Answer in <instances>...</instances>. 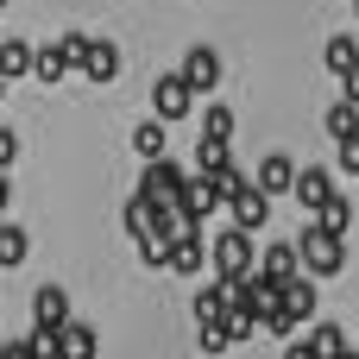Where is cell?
<instances>
[{
  "instance_id": "30",
  "label": "cell",
  "mask_w": 359,
  "mask_h": 359,
  "mask_svg": "<svg viewBox=\"0 0 359 359\" xmlns=\"http://www.w3.org/2000/svg\"><path fill=\"white\" fill-rule=\"evenodd\" d=\"M334 164H341V170H359V139H347V145H334Z\"/></svg>"
},
{
  "instance_id": "22",
  "label": "cell",
  "mask_w": 359,
  "mask_h": 359,
  "mask_svg": "<svg viewBox=\"0 0 359 359\" xmlns=\"http://www.w3.org/2000/svg\"><path fill=\"white\" fill-rule=\"evenodd\" d=\"M309 347H316L322 359H341V353H347V334H341V322H316V328H309Z\"/></svg>"
},
{
  "instance_id": "10",
  "label": "cell",
  "mask_w": 359,
  "mask_h": 359,
  "mask_svg": "<svg viewBox=\"0 0 359 359\" xmlns=\"http://www.w3.org/2000/svg\"><path fill=\"white\" fill-rule=\"evenodd\" d=\"M63 322H76V316H69V290H63V284H44V290L32 297V328H63Z\"/></svg>"
},
{
  "instance_id": "37",
  "label": "cell",
  "mask_w": 359,
  "mask_h": 359,
  "mask_svg": "<svg viewBox=\"0 0 359 359\" xmlns=\"http://www.w3.org/2000/svg\"><path fill=\"white\" fill-rule=\"evenodd\" d=\"M0 6H6V0H0Z\"/></svg>"
},
{
  "instance_id": "29",
  "label": "cell",
  "mask_w": 359,
  "mask_h": 359,
  "mask_svg": "<svg viewBox=\"0 0 359 359\" xmlns=\"http://www.w3.org/2000/svg\"><path fill=\"white\" fill-rule=\"evenodd\" d=\"M13 158H19V133L0 126V170H13Z\"/></svg>"
},
{
  "instance_id": "25",
  "label": "cell",
  "mask_w": 359,
  "mask_h": 359,
  "mask_svg": "<svg viewBox=\"0 0 359 359\" xmlns=\"http://www.w3.org/2000/svg\"><path fill=\"white\" fill-rule=\"evenodd\" d=\"M316 221H322L328 233H347V227H353V202H347V196H334V202H328V208H322Z\"/></svg>"
},
{
  "instance_id": "31",
  "label": "cell",
  "mask_w": 359,
  "mask_h": 359,
  "mask_svg": "<svg viewBox=\"0 0 359 359\" xmlns=\"http://www.w3.org/2000/svg\"><path fill=\"white\" fill-rule=\"evenodd\" d=\"M334 82H341V101H353V107H359V63L347 69V76H334Z\"/></svg>"
},
{
  "instance_id": "20",
  "label": "cell",
  "mask_w": 359,
  "mask_h": 359,
  "mask_svg": "<svg viewBox=\"0 0 359 359\" xmlns=\"http://www.w3.org/2000/svg\"><path fill=\"white\" fill-rule=\"evenodd\" d=\"M25 252H32V240H25V227H19V221H0V271H13V265H25Z\"/></svg>"
},
{
  "instance_id": "36",
  "label": "cell",
  "mask_w": 359,
  "mask_h": 359,
  "mask_svg": "<svg viewBox=\"0 0 359 359\" xmlns=\"http://www.w3.org/2000/svg\"><path fill=\"white\" fill-rule=\"evenodd\" d=\"M0 95H6V82H0Z\"/></svg>"
},
{
  "instance_id": "7",
  "label": "cell",
  "mask_w": 359,
  "mask_h": 359,
  "mask_svg": "<svg viewBox=\"0 0 359 359\" xmlns=\"http://www.w3.org/2000/svg\"><path fill=\"white\" fill-rule=\"evenodd\" d=\"M290 196H297L309 215H322L341 189H334V170H303V164H297V189H290Z\"/></svg>"
},
{
  "instance_id": "14",
  "label": "cell",
  "mask_w": 359,
  "mask_h": 359,
  "mask_svg": "<svg viewBox=\"0 0 359 359\" xmlns=\"http://www.w3.org/2000/svg\"><path fill=\"white\" fill-rule=\"evenodd\" d=\"M82 76H88V82H114V76H120V44H107V38H88Z\"/></svg>"
},
{
  "instance_id": "17",
  "label": "cell",
  "mask_w": 359,
  "mask_h": 359,
  "mask_svg": "<svg viewBox=\"0 0 359 359\" xmlns=\"http://www.w3.org/2000/svg\"><path fill=\"white\" fill-rule=\"evenodd\" d=\"M32 50H38V44H25V38H6V44H0V82H19V76H32Z\"/></svg>"
},
{
  "instance_id": "13",
  "label": "cell",
  "mask_w": 359,
  "mask_h": 359,
  "mask_svg": "<svg viewBox=\"0 0 359 359\" xmlns=\"http://www.w3.org/2000/svg\"><path fill=\"white\" fill-rule=\"evenodd\" d=\"M278 316L297 328V322H309L316 316V278H290L284 284V297H278Z\"/></svg>"
},
{
  "instance_id": "1",
  "label": "cell",
  "mask_w": 359,
  "mask_h": 359,
  "mask_svg": "<svg viewBox=\"0 0 359 359\" xmlns=\"http://www.w3.org/2000/svg\"><path fill=\"white\" fill-rule=\"evenodd\" d=\"M297 252H303V278H341L347 271V233H328L322 221H309L297 233Z\"/></svg>"
},
{
  "instance_id": "9",
  "label": "cell",
  "mask_w": 359,
  "mask_h": 359,
  "mask_svg": "<svg viewBox=\"0 0 359 359\" xmlns=\"http://www.w3.org/2000/svg\"><path fill=\"white\" fill-rule=\"evenodd\" d=\"M259 278H271V284H290V278H303V252H297V240H278V246H265V252H259Z\"/></svg>"
},
{
  "instance_id": "21",
  "label": "cell",
  "mask_w": 359,
  "mask_h": 359,
  "mask_svg": "<svg viewBox=\"0 0 359 359\" xmlns=\"http://www.w3.org/2000/svg\"><path fill=\"white\" fill-rule=\"evenodd\" d=\"M32 76H38V82H63V76H69L63 50H57V44H38V50H32Z\"/></svg>"
},
{
  "instance_id": "11",
  "label": "cell",
  "mask_w": 359,
  "mask_h": 359,
  "mask_svg": "<svg viewBox=\"0 0 359 359\" xmlns=\"http://www.w3.org/2000/svg\"><path fill=\"white\" fill-rule=\"evenodd\" d=\"M252 189H259V196H290V189H297V164H290L284 151H271V158L259 164V177H252Z\"/></svg>"
},
{
  "instance_id": "23",
  "label": "cell",
  "mask_w": 359,
  "mask_h": 359,
  "mask_svg": "<svg viewBox=\"0 0 359 359\" xmlns=\"http://www.w3.org/2000/svg\"><path fill=\"white\" fill-rule=\"evenodd\" d=\"M328 133H334V145L359 139V107L353 101H334V107H328Z\"/></svg>"
},
{
  "instance_id": "15",
  "label": "cell",
  "mask_w": 359,
  "mask_h": 359,
  "mask_svg": "<svg viewBox=\"0 0 359 359\" xmlns=\"http://www.w3.org/2000/svg\"><path fill=\"white\" fill-rule=\"evenodd\" d=\"M95 328L88 322H63V334H57V359H95Z\"/></svg>"
},
{
  "instance_id": "2",
  "label": "cell",
  "mask_w": 359,
  "mask_h": 359,
  "mask_svg": "<svg viewBox=\"0 0 359 359\" xmlns=\"http://www.w3.org/2000/svg\"><path fill=\"white\" fill-rule=\"evenodd\" d=\"M208 259H215V278H221V284H240V278H252V271H259L252 233H240V227H221V233L208 240Z\"/></svg>"
},
{
  "instance_id": "18",
  "label": "cell",
  "mask_w": 359,
  "mask_h": 359,
  "mask_svg": "<svg viewBox=\"0 0 359 359\" xmlns=\"http://www.w3.org/2000/svg\"><path fill=\"white\" fill-rule=\"evenodd\" d=\"M322 63H328L334 76H347V69L359 63V38H353V32H334V38L322 44Z\"/></svg>"
},
{
  "instance_id": "24",
  "label": "cell",
  "mask_w": 359,
  "mask_h": 359,
  "mask_svg": "<svg viewBox=\"0 0 359 359\" xmlns=\"http://www.w3.org/2000/svg\"><path fill=\"white\" fill-rule=\"evenodd\" d=\"M196 316H202V322H227V284H208V290L196 297Z\"/></svg>"
},
{
  "instance_id": "19",
  "label": "cell",
  "mask_w": 359,
  "mask_h": 359,
  "mask_svg": "<svg viewBox=\"0 0 359 359\" xmlns=\"http://www.w3.org/2000/svg\"><path fill=\"white\" fill-rule=\"evenodd\" d=\"M164 139H170V126H164V120H139V126H133V151H139L145 164H151V158H164Z\"/></svg>"
},
{
  "instance_id": "33",
  "label": "cell",
  "mask_w": 359,
  "mask_h": 359,
  "mask_svg": "<svg viewBox=\"0 0 359 359\" xmlns=\"http://www.w3.org/2000/svg\"><path fill=\"white\" fill-rule=\"evenodd\" d=\"M0 359H32V347H25V341H13V347H0Z\"/></svg>"
},
{
  "instance_id": "27",
  "label": "cell",
  "mask_w": 359,
  "mask_h": 359,
  "mask_svg": "<svg viewBox=\"0 0 359 359\" xmlns=\"http://www.w3.org/2000/svg\"><path fill=\"white\" fill-rule=\"evenodd\" d=\"M196 341H202V353H227V347H233L227 322H202V334H196Z\"/></svg>"
},
{
  "instance_id": "8",
  "label": "cell",
  "mask_w": 359,
  "mask_h": 359,
  "mask_svg": "<svg viewBox=\"0 0 359 359\" xmlns=\"http://www.w3.org/2000/svg\"><path fill=\"white\" fill-rule=\"evenodd\" d=\"M202 259H208V246H202V227H183L170 246H164V271H202Z\"/></svg>"
},
{
  "instance_id": "35",
  "label": "cell",
  "mask_w": 359,
  "mask_h": 359,
  "mask_svg": "<svg viewBox=\"0 0 359 359\" xmlns=\"http://www.w3.org/2000/svg\"><path fill=\"white\" fill-rule=\"evenodd\" d=\"M353 19H359V0H353Z\"/></svg>"
},
{
  "instance_id": "3",
  "label": "cell",
  "mask_w": 359,
  "mask_h": 359,
  "mask_svg": "<svg viewBox=\"0 0 359 359\" xmlns=\"http://www.w3.org/2000/svg\"><path fill=\"white\" fill-rule=\"evenodd\" d=\"M183 183H189V170L177 164V158H151L145 170H139V202H151V208H177L183 202Z\"/></svg>"
},
{
  "instance_id": "6",
  "label": "cell",
  "mask_w": 359,
  "mask_h": 359,
  "mask_svg": "<svg viewBox=\"0 0 359 359\" xmlns=\"http://www.w3.org/2000/svg\"><path fill=\"white\" fill-rule=\"evenodd\" d=\"M215 208H227V196H221V189H215L208 177H196V170H189V183H183V202H177V215L202 227V221H208Z\"/></svg>"
},
{
  "instance_id": "32",
  "label": "cell",
  "mask_w": 359,
  "mask_h": 359,
  "mask_svg": "<svg viewBox=\"0 0 359 359\" xmlns=\"http://www.w3.org/2000/svg\"><path fill=\"white\" fill-rule=\"evenodd\" d=\"M284 359H322V353H316L309 341H290V347H284Z\"/></svg>"
},
{
  "instance_id": "28",
  "label": "cell",
  "mask_w": 359,
  "mask_h": 359,
  "mask_svg": "<svg viewBox=\"0 0 359 359\" xmlns=\"http://www.w3.org/2000/svg\"><path fill=\"white\" fill-rule=\"evenodd\" d=\"M57 50H63V63H69V69H82V57H88V38H82V32H63V38H57Z\"/></svg>"
},
{
  "instance_id": "16",
  "label": "cell",
  "mask_w": 359,
  "mask_h": 359,
  "mask_svg": "<svg viewBox=\"0 0 359 359\" xmlns=\"http://www.w3.org/2000/svg\"><path fill=\"white\" fill-rule=\"evenodd\" d=\"M233 170V139H202L196 145V177H221Z\"/></svg>"
},
{
  "instance_id": "34",
  "label": "cell",
  "mask_w": 359,
  "mask_h": 359,
  "mask_svg": "<svg viewBox=\"0 0 359 359\" xmlns=\"http://www.w3.org/2000/svg\"><path fill=\"white\" fill-rule=\"evenodd\" d=\"M341 359H359V353H353V347H347V353H341Z\"/></svg>"
},
{
  "instance_id": "5",
  "label": "cell",
  "mask_w": 359,
  "mask_h": 359,
  "mask_svg": "<svg viewBox=\"0 0 359 359\" xmlns=\"http://www.w3.org/2000/svg\"><path fill=\"white\" fill-rule=\"evenodd\" d=\"M177 76H183L196 95H208V88H221V76H227V69H221V50H215V44H189V50H183V63H177Z\"/></svg>"
},
{
  "instance_id": "4",
  "label": "cell",
  "mask_w": 359,
  "mask_h": 359,
  "mask_svg": "<svg viewBox=\"0 0 359 359\" xmlns=\"http://www.w3.org/2000/svg\"><path fill=\"white\" fill-rule=\"evenodd\" d=\"M151 114H158L164 126H170V120H189V114H196V88H189L177 69H164V76L151 82Z\"/></svg>"
},
{
  "instance_id": "12",
  "label": "cell",
  "mask_w": 359,
  "mask_h": 359,
  "mask_svg": "<svg viewBox=\"0 0 359 359\" xmlns=\"http://www.w3.org/2000/svg\"><path fill=\"white\" fill-rule=\"evenodd\" d=\"M227 208H233V227H240V233H259V227L271 221V196H259L252 183H246V189H240Z\"/></svg>"
},
{
  "instance_id": "26",
  "label": "cell",
  "mask_w": 359,
  "mask_h": 359,
  "mask_svg": "<svg viewBox=\"0 0 359 359\" xmlns=\"http://www.w3.org/2000/svg\"><path fill=\"white\" fill-rule=\"evenodd\" d=\"M202 139H233V107H208L202 114Z\"/></svg>"
}]
</instances>
